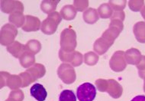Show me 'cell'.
<instances>
[{
    "label": "cell",
    "mask_w": 145,
    "mask_h": 101,
    "mask_svg": "<svg viewBox=\"0 0 145 101\" xmlns=\"http://www.w3.org/2000/svg\"><path fill=\"white\" fill-rule=\"evenodd\" d=\"M60 61L70 64L72 67H79L83 62V55L80 51H73L72 52H66L60 49L59 51Z\"/></svg>",
    "instance_id": "52a82bcc"
},
{
    "label": "cell",
    "mask_w": 145,
    "mask_h": 101,
    "mask_svg": "<svg viewBox=\"0 0 145 101\" xmlns=\"http://www.w3.org/2000/svg\"><path fill=\"white\" fill-rule=\"evenodd\" d=\"M61 20H62V17L60 15V13L57 12L51 13L48 15V18H45L41 22L40 30L45 35H53L56 32L58 25L61 22Z\"/></svg>",
    "instance_id": "3957f363"
},
{
    "label": "cell",
    "mask_w": 145,
    "mask_h": 101,
    "mask_svg": "<svg viewBox=\"0 0 145 101\" xmlns=\"http://www.w3.org/2000/svg\"><path fill=\"white\" fill-rule=\"evenodd\" d=\"M98 13L102 18H111L113 14V9L108 3H103L98 8Z\"/></svg>",
    "instance_id": "603a6c76"
},
{
    "label": "cell",
    "mask_w": 145,
    "mask_h": 101,
    "mask_svg": "<svg viewBox=\"0 0 145 101\" xmlns=\"http://www.w3.org/2000/svg\"><path fill=\"white\" fill-rule=\"evenodd\" d=\"M1 10L6 14H12L17 12H24V5L19 1L15 0H2Z\"/></svg>",
    "instance_id": "9c48e42d"
},
{
    "label": "cell",
    "mask_w": 145,
    "mask_h": 101,
    "mask_svg": "<svg viewBox=\"0 0 145 101\" xmlns=\"http://www.w3.org/2000/svg\"><path fill=\"white\" fill-rule=\"evenodd\" d=\"M60 3L59 0H44L41 2L40 9L43 12L50 15L51 13L56 12L57 4Z\"/></svg>",
    "instance_id": "d6986e66"
},
{
    "label": "cell",
    "mask_w": 145,
    "mask_h": 101,
    "mask_svg": "<svg viewBox=\"0 0 145 101\" xmlns=\"http://www.w3.org/2000/svg\"><path fill=\"white\" fill-rule=\"evenodd\" d=\"M76 96L80 101H93L96 96V88L90 83H84L78 87Z\"/></svg>",
    "instance_id": "8992f818"
},
{
    "label": "cell",
    "mask_w": 145,
    "mask_h": 101,
    "mask_svg": "<svg viewBox=\"0 0 145 101\" xmlns=\"http://www.w3.org/2000/svg\"><path fill=\"white\" fill-rule=\"evenodd\" d=\"M135 38L140 43H145V22H138L134 25L133 28Z\"/></svg>",
    "instance_id": "2e32d148"
},
{
    "label": "cell",
    "mask_w": 145,
    "mask_h": 101,
    "mask_svg": "<svg viewBox=\"0 0 145 101\" xmlns=\"http://www.w3.org/2000/svg\"><path fill=\"white\" fill-rule=\"evenodd\" d=\"M138 70V74L141 79H144L145 77V55L142 56L140 61L136 65Z\"/></svg>",
    "instance_id": "4dcf8cb0"
},
{
    "label": "cell",
    "mask_w": 145,
    "mask_h": 101,
    "mask_svg": "<svg viewBox=\"0 0 145 101\" xmlns=\"http://www.w3.org/2000/svg\"><path fill=\"white\" fill-rule=\"evenodd\" d=\"M7 51L15 58H19L20 56L25 51V45L21 44L18 41H15L12 44L7 47Z\"/></svg>",
    "instance_id": "9a60e30c"
},
{
    "label": "cell",
    "mask_w": 145,
    "mask_h": 101,
    "mask_svg": "<svg viewBox=\"0 0 145 101\" xmlns=\"http://www.w3.org/2000/svg\"><path fill=\"white\" fill-rule=\"evenodd\" d=\"M60 15L62 18L67 21L72 20L76 16V10L72 5H64L60 10Z\"/></svg>",
    "instance_id": "ffe728a7"
},
{
    "label": "cell",
    "mask_w": 145,
    "mask_h": 101,
    "mask_svg": "<svg viewBox=\"0 0 145 101\" xmlns=\"http://www.w3.org/2000/svg\"><path fill=\"white\" fill-rule=\"evenodd\" d=\"M112 45L113 44L111 43L110 41H108L101 36L100 38H98L95 41L94 45H93V49L99 55H103L107 52V51L109 49L110 47H112Z\"/></svg>",
    "instance_id": "7c38bea8"
},
{
    "label": "cell",
    "mask_w": 145,
    "mask_h": 101,
    "mask_svg": "<svg viewBox=\"0 0 145 101\" xmlns=\"http://www.w3.org/2000/svg\"><path fill=\"white\" fill-rule=\"evenodd\" d=\"M18 35L17 28L11 23L5 24L1 28L0 31V43L3 46H8L15 41Z\"/></svg>",
    "instance_id": "277c9868"
},
{
    "label": "cell",
    "mask_w": 145,
    "mask_h": 101,
    "mask_svg": "<svg viewBox=\"0 0 145 101\" xmlns=\"http://www.w3.org/2000/svg\"><path fill=\"white\" fill-rule=\"evenodd\" d=\"M96 89L100 92H106L112 98H120L123 93V88L120 83L113 79H98L95 82Z\"/></svg>",
    "instance_id": "6da1fadb"
},
{
    "label": "cell",
    "mask_w": 145,
    "mask_h": 101,
    "mask_svg": "<svg viewBox=\"0 0 145 101\" xmlns=\"http://www.w3.org/2000/svg\"><path fill=\"white\" fill-rule=\"evenodd\" d=\"M125 14L124 11H115L113 12V14L111 17V20L113 19H118V20H120L121 22L125 20Z\"/></svg>",
    "instance_id": "d6a6232c"
},
{
    "label": "cell",
    "mask_w": 145,
    "mask_h": 101,
    "mask_svg": "<svg viewBox=\"0 0 145 101\" xmlns=\"http://www.w3.org/2000/svg\"><path fill=\"white\" fill-rule=\"evenodd\" d=\"M73 4H74L73 6L75 7L76 10L84 12L89 6V1L88 0H75L73 2Z\"/></svg>",
    "instance_id": "f1b7e54d"
},
{
    "label": "cell",
    "mask_w": 145,
    "mask_h": 101,
    "mask_svg": "<svg viewBox=\"0 0 145 101\" xmlns=\"http://www.w3.org/2000/svg\"><path fill=\"white\" fill-rule=\"evenodd\" d=\"M8 21L11 24L15 25L17 28H22L25 23V15L22 12H17L11 14L8 17Z\"/></svg>",
    "instance_id": "44dd1931"
},
{
    "label": "cell",
    "mask_w": 145,
    "mask_h": 101,
    "mask_svg": "<svg viewBox=\"0 0 145 101\" xmlns=\"http://www.w3.org/2000/svg\"><path fill=\"white\" fill-rule=\"evenodd\" d=\"M131 101H145V96L143 95H139L134 97Z\"/></svg>",
    "instance_id": "e575fe53"
},
{
    "label": "cell",
    "mask_w": 145,
    "mask_h": 101,
    "mask_svg": "<svg viewBox=\"0 0 145 101\" xmlns=\"http://www.w3.org/2000/svg\"><path fill=\"white\" fill-rule=\"evenodd\" d=\"M8 97L13 99L15 101H23L24 100V94L22 90H14V91H11Z\"/></svg>",
    "instance_id": "1f68e13d"
},
{
    "label": "cell",
    "mask_w": 145,
    "mask_h": 101,
    "mask_svg": "<svg viewBox=\"0 0 145 101\" xmlns=\"http://www.w3.org/2000/svg\"><path fill=\"white\" fill-rule=\"evenodd\" d=\"M144 93H145V77H144Z\"/></svg>",
    "instance_id": "74e56055"
},
{
    "label": "cell",
    "mask_w": 145,
    "mask_h": 101,
    "mask_svg": "<svg viewBox=\"0 0 145 101\" xmlns=\"http://www.w3.org/2000/svg\"><path fill=\"white\" fill-rule=\"evenodd\" d=\"M22 82L19 75L12 74L8 77L6 86L8 87L11 90H18L19 87H22Z\"/></svg>",
    "instance_id": "7402d4cb"
},
{
    "label": "cell",
    "mask_w": 145,
    "mask_h": 101,
    "mask_svg": "<svg viewBox=\"0 0 145 101\" xmlns=\"http://www.w3.org/2000/svg\"><path fill=\"white\" fill-rule=\"evenodd\" d=\"M40 26H41V23L39 18L32 15H25V23L22 29L27 32L37 31L40 29Z\"/></svg>",
    "instance_id": "30bf717a"
},
{
    "label": "cell",
    "mask_w": 145,
    "mask_h": 101,
    "mask_svg": "<svg viewBox=\"0 0 145 101\" xmlns=\"http://www.w3.org/2000/svg\"><path fill=\"white\" fill-rule=\"evenodd\" d=\"M31 95L38 101H44L48 96V92L40 83H35L30 90Z\"/></svg>",
    "instance_id": "8fae6325"
},
{
    "label": "cell",
    "mask_w": 145,
    "mask_h": 101,
    "mask_svg": "<svg viewBox=\"0 0 145 101\" xmlns=\"http://www.w3.org/2000/svg\"><path fill=\"white\" fill-rule=\"evenodd\" d=\"M99 55L93 51H89L84 55V62L89 66H94L99 61Z\"/></svg>",
    "instance_id": "d4e9b609"
},
{
    "label": "cell",
    "mask_w": 145,
    "mask_h": 101,
    "mask_svg": "<svg viewBox=\"0 0 145 101\" xmlns=\"http://www.w3.org/2000/svg\"><path fill=\"white\" fill-rule=\"evenodd\" d=\"M140 14L142 15L143 18L145 20V5L142 8V9L140 10Z\"/></svg>",
    "instance_id": "d590c367"
},
{
    "label": "cell",
    "mask_w": 145,
    "mask_h": 101,
    "mask_svg": "<svg viewBox=\"0 0 145 101\" xmlns=\"http://www.w3.org/2000/svg\"><path fill=\"white\" fill-rule=\"evenodd\" d=\"M19 62L24 68H29L35 64V54L25 50L19 58Z\"/></svg>",
    "instance_id": "ac0fdd59"
},
{
    "label": "cell",
    "mask_w": 145,
    "mask_h": 101,
    "mask_svg": "<svg viewBox=\"0 0 145 101\" xmlns=\"http://www.w3.org/2000/svg\"><path fill=\"white\" fill-rule=\"evenodd\" d=\"M125 52L123 51H117L113 54L109 61V66L113 71L121 72L126 68L127 62L125 60Z\"/></svg>",
    "instance_id": "ba28073f"
},
{
    "label": "cell",
    "mask_w": 145,
    "mask_h": 101,
    "mask_svg": "<svg viewBox=\"0 0 145 101\" xmlns=\"http://www.w3.org/2000/svg\"><path fill=\"white\" fill-rule=\"evenodd\" d=\"M26 71L29 73L31 77H32L33 81L35 82L37 80L41 78L45 75L46 68H45L44 66L41 64L35 63L34 65L28 68V70Z\"/></svg>",
    "instance_id": "4fadbf2b"
},
{
    "label": "cell",
    "mask_w": 145,
    "mask_h": 101,
    "mask_svg": "<svg viewBox=\"0 0 145 101\" xmlns=\"http://www.w3.org/2000/svg\"><path fill=\"white\" fill-rule=\"evenodd\" d=\"M144 5V0H131L128 2V6L133 12H139L142 9Z\"/></svg>",
    "instance_id": "4316f807"
},
{
    "label": "cell",
    "mask_w": 145,
    "mask_h": 101,
    "mask_svg": "<svg viewBox=\"0 0 145 101\" xmlns=\"http://www.w3.org/2000/svg\"><path fill=\"white\" fill-rule=\"evenodd\" d=\"M126 3L127 2L125 0H115V1L111 0L109 1V5L113 10L115 11H123V9L126 6Z\"/></svg>",
    "instance_id": "83f0119b"
},
{
    "label": "cell",
    "mask_w": 145,
    "mask_h": 101,
    "mask_svg": "<svg viewBox=\"0 0 145 101\" xmlns=\"http://www.w3.org/2000/svg\"><path fill=\"white\" fill-rule=\"evenodd\" d=\"M25 49L28 51H30L31 53L34 54H37L41 50V44L40 43L39 41L32 39V40L28 41V42L26 43Z\"/></svg>",
    "instance_id": "cb8c5ba5"
},
{
    "label": "cell",
    "mask_w": 145,
    "mask_h": 101,
    "mask_svg": "<svg viewBox=\"0 0 145 101\" xmlns=\"http://www.w3.org/2000/svg\"><path fill=\"white\" fill-rule=\"evenodd\" d=\"M77 45L76 34L72 28H65L60 34V47L61 50L66 52H72Z\"/></svg>",
    "instance_id": "7a4b0ae2"
},
{
    "label": "cell",
    "mask_w": 145,
    "mask_h": 101,
    "mask_svg": "<svg viewBox=\"0 0 145 101\" xmlns=\"http://www.w3.org/2000/svg\"><path fill=\"white\" fill-rule=\"evenodd\" d=\"M59 101H76V96L73 91L64 90L60 93Z\"/></svg>",
    "instance_id": "484cf974"
},
{
    "label": "cell",
    "mask_w": 145,
    "mask_h": 101,
    "mask_svg": "<svg viewBox=\"0 0 145 101\" xmlns=\"http://www.w3.org/2000/svg\"><path fill=\"white\" fill-rule=\"evenodd\" d=\"M5 101H15V100H14L13 99L10 98V97H8V98L7 100H5Z\"/></svg>",
    "instance_id": "8d00e7d4"
},
{
    "label": "cell",
    "mask_w": 145,
    "mask_h": 101,
    "mask_svg": "<svg viewBox=\"0 0 145 101\" xmlns=\"http://www.w3.org/2000/svg\"><path fill=\"white\" fill-rule=\"evenodd\" d=\"M18 75L20 76L21 79H22V87H27L29 84H31V83H32L35 82V81H33L32 77H31L29 73L27 72V71L19 73Z\"/></svg>",
    "instance_id": "f546056e"
},
{
    "label": "cell",
    "mask_w": 145,
    "mask_h": 101,
    "mask_svg": "<svg viewBox=\"0 0 145 101\" xmlns=\"http://www.w3.org/2000/svg\"><path fill=\"white\" fill-rule=\"evenodd\" d=\"M83 18L84 22L89 25L95 24L99 18L98 11L93 8H89L83 12Z\"/></svg>",
    "instance_id": "e0dca14e"
},
{
    "label": "cell",
    "mask_w": 145,
    "mask_h": 101,
    "mask_svg": "<svg viewBox=\"0 0 145 101\" xmlns=\"http://www.w3.org/2000/svg\"><path fill=\"white\" fill-rule=\"evenodd\" d=\"M57 75L66 84L74 83L76 78V71L71 64L67 63L61 64L57 69Z\"/></svg>",
    "instance_id": "5b68a950"
},
{
    "label": "cell",
    "mask_w": 145,
    "mask_h": 101,
    "mask_svg": "<svg viewBox=\"0 0 145 101\" xmlns=\"http://www.w3.org/2000/svg\"><path fill=\"white\" fill-rule=\"evenodd\" d=\"M126 62L129 64L137 65L142 57L140 51L137 48H130L125 54Z\"/></svg>",
    "instance_id": "5bb4252c"
},
{
    "label": "cell",
    "mask_w": 145,
    "mask_h": 101,
    "mask_svg": "<svg viewBox=\"0 0 145 101\" xmlns=\"http://www.w3.org/2000/svg\"><path fill=\"white\" fill-rule=\"evenodd\" d=\"M11 74L8 73L6 71H1L0 72V77H1V88H3V87L6 86V82H7L8 77Z\"/></svg>",
    "instance_id": "836d02e7"
}]
</instances>
